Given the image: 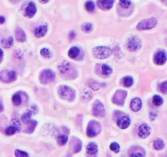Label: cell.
Listing matches in <instances>:
<instances>
[{
	"mask_svg": "<svg viewBox=\"0 0 167 157\" xmlns=\"http://www.w3.org/2000/svg\"><path fill=\"white\" fill-rule=\"evenodd\" d=\"M111 51L110 48L105 46H98L93 49V56L97 59L104 60L110 56Z\"/></svg>",
	"mask_w": 167,
	"mask_h": 157,
	"instance_id": "cell-1",
	"label": "cell"
},
{
	"mask_svg": "<svg viewBox=\"0 0 167 157\" xmlns=\"http://www.w3.org/2000/svg\"><path fill=\"white\" fill-rule=\"evenodd\" d=\"M59 72H60V74L65 76V78L69 79V78H74L72 73H73L74 75H77L76 73H75V70L72 67V64L67 62V61H65L61 64V66L59 67Z\"/></svg>",
	"mask_w": 167,
	"mask_h": 157,
	"instance_id": "cell-2",
	"label": "cell"
},
{
	"mask_svg": "<svg viewBox=\"0 0 167 157\" xmlns=\"http://www.w3.org/2000/svg\"><path fill=\"white\" fill-rule=\"evenodd\" d=\"M59 93L62 99L67 100H73L76 96L75 91L67 86H61L59 89Z\"/></svg>",
	"mask_w": 167,
	"mask_h": 157,
	"instance_id": "cell-3",
	"label": "cell"
},
{
	"mask_svg": "<svg viewBox=\"0 0 167 157\" xmlns=\"http://www.w3.org/2000/svg\"><path fill=\"white\" fill-rule=\"evenodd\" d=\"M101 126L100 124L96 121H91L88 124L86 134L89 137H95L100 133Z\"/></svg>",
	"mask_w": 167,
	"mask_h": 157,
	"instance_id": "cell-4",
	"label": "cell"
},
{
	"mask_svg": "<svg viewBox=\"0 0 167 157\" xmlns=\"http://www.w3.org/2000/svg\"><path fill=\"white\" fill-rule=\"evenodd\" d=\"M157 21L156 19L154 18H151V19H145V20H142L140 21L138 25H137V29L138 30H140V31H144V30H149V29H151L153 27L156 26Z\"/></svg>",
	"mask_w": 167,
	"mask_h": 157,
	"instance_id": "cell-5",
	"label": "cell"
},
{
	"mask_svg": "<svg viewBox=\"0 0 167 157\" xmlns=\"http://www.w3.org/2000/svg\"><path fill=\"white\" fill-rule=\"evenodd\" d=\"M55 77H56V75H55V73L51 70L45 69V70L41 72L39 79H40V82L41 83L48 84V83L52 82L55 80Z\"/></svg>",
	"mask_w": 167,
	"mask_h": 157,
	"instance_id": "cell-6",
	"label": "cell"
},
{
	"mask_svg": "<svg viewBox=\"0 0 167 157\" xmlns=\"http://www.w3.org/2000/svg\"><path fill=\"white\" fill-rule=\"evenodd\" d=\"M17 78V73L14 71H1L0 72V80L5 83H11Z\"/></svg>",
	"mask_w": 167,
	"mask_h": 157,
	"instance_id": "cell-7",
	"label": "cell"
},
{
	"mask_svg": "<svg viewBox=\"0 0 167 157\" xmlns=\"http://www.w3.org/2000/svg\"><path fill=\"white\" fill-rule=\"evenodd\" d=\"M127 96V92L124 91V90H119L116 92V93L114 94L113 98H112V101L119 105V106H123L125 103V99Z\"/></svg>",
	"mask_w": 167,
	"mask_h": 157,
	"instance_id": "cell-8",
	"label": "cell"
},
{
	"mask_svg": "<svg viewBox=\"0 0 167 157\" xmlns=\"http://www.w3.org/2000/svg\"><path fill=\"white\" fill-rule=\"evenodd\" d=\"M93 114L97 117H104V114H105V109L104 105L99 101V100H96L93 104Z\"/></svg>",
	"mask_w": 167,
	"mask_h": 157,
	"instance_id": "cell-9",
	"label": "cell"
},
{
	"mask_svg": "<svg viewBox=\"0 0 167 157\" xmlns=\"http://www.w3.org/2000/svg\"><path fill=\"white\" fill-rule=\"evenodd\" d=\"M21 129V125L18 120H13L12 121V124L7 128V129L5 130V134L7 135H13L14 134H16L17 132H18Z\"/></svg>",
	"mask_w": 167,
	"mask_h": 157,
	"instance_id": "cell-10",
	"label": "cell"
},
{
	"mask_svg": "<svg viewBox=\"0 0 167 157\" xmlns=\"http://www.w3.org/2000/svg\"><path fill=\"white\" fill-rule=\"evenodd\" d=\"M127 46L129 48L130 51H138L141 45H140V40L137 38V37H132L129 41H128V44H127Z\"/></svg>",
	"mask_w": 167,
	"mask_h": 157,
	"instance_id": "cell-11",
	"label": "cell"
},
{
	"mask_svg": "<svg viewBox=\"0 0 167 157\" xmlns=\"http://www.w3.org/2000/svg\"><path fill=\"white\" fill-rule=\"evenodd\" d=\"M154 61L157 65H164L166 61V54L163 51H159L154 56Z\"/></svg>",
	"mask_w": 167,
	"mask_h": 157,
	"instance_id": "cell-12",
	"label": "cell"
},
{
	"mask_svg": "<svg viewBox=\"0 0 167 157\" xmlns=\"http://www.w3.org/2000/svg\"><path fill=\"white\" fill-rule=\"evenodd\" d=\"M150 133H151V128L147 124H142L138 128V135L143 139L148 137Z\"/></svg>",
	"mask_w": 167,
	"mask_h": 157,
	"instance_id": "cell-13",
	"label": "cell"
},
{
	"mask_svg": "<svg viewBox=\"0 0 167 157\" xmlns=\"http://www.w3.org/2000/svg\"><path fill=\"white\" fill-rule=\"evenodd\" d=\"M142 100L139 98H135L131 102V109L134 112H138L141 109Z\"/></svg>",
	"mask_w": 167,
	"mask_h": 157,
	"instance_id": "cell-14",
	"label": "cell"
},
{
	"mask_svg": "<svg viewBox=\"0 0 167 157\" xmlns=\"http://www.w3.org/2000/svg\"><path fill=\"white\" fill-rule=\"evenodd\" d=\"M114 0H98V6L102 9L109 10L113 6Z\"/></svg>",
	"mask_w": 167,
	"mask_h": 157,
	"instance_id": "cell-15",
	"label": "cell"
},
{
	"mask_svg": "<svg viewBox=\"0 0 167 157\" xmlns=\"http://www.w3.org/2000/svg\"><path fill=\"white\" fill-rule=\"evenodd\" d=\"M36 12H37V9H36L35 4L32 3V2H31V3L28 5L27 8L25 9V15H26L27 17H29V18H31V17H33V16L35 15Z\"/></svg>",
	"mask_w": 167,
	"mask_h": 157,
	"instance_id": "cell-16",
	"label": "cell"
},
{
	"mask_svg": "<svg viewBox=\"0 0 167 157\" xmlns=\"http://www.w3.org/2000/svg\"><path fill=\"white\" fill-rule=\"evenodd\" d=\"M47 26L45 25H41V26H38L37 28H36L34 33H35V36L37 38H41V37H44L45 36V34L47 33Z\"/></svg>",
	"mask_w": 167,
	"mask_h": 157,
	"instance_id": "cell-17",
	"label": "cell"
},
{
	"mask_svg": "<svg viewBox=\"0 0 167 157\" xmlns=\"http://www.w3.org/2000/svg\"><path fill=\"white\" fill-rule=\"evenodd\" d=\"M130 119L126 116H124L122 118H120L119 121H118V126L122 128V129H125V128H127L130 125Z\"/></svg>",
	"mask_w": 167,
	"mask_h": 157,
	"instance_id": "cell-18",
	"label": "cell"
},
{
	"mask_svg": "<svg viewBox=\"0 0 167 157\" xmlns=\"http://www.w3.org/2000/svg\"><path fill=\"white\" fill-rule=\"evenodd\" d=\"M86 151H87V154H90V155H93L95 157L96 154L97 153V145L94 142H91V143H89L87 147H86Z\"/></svg>",
	"mask_w": 167,
	"mask_h": 157,
	"instance_id": "cell-19",
	"label": "cell"
},
{
	"mask_svg": "<svg viewBox=\"0 0 167 157\" xmlns=\"http://www.w3.org/2000/svg\"><path fill=\"white\" fill-rule=\"evenodd\" d=\"M15 35H16V38L18 41L19 42H24L26 40V36H25V32L20 29V28H18L16 30V32H15Z\"/></svg>",
	"mask_w": 167,
	"mask_h": 157,
	"instance_id": "cell-20",
	"label": "cell"
},
{
	"mask_svg": "<svg viewBox=\"0 0 167 157\" xmlns=\"http://www.w3.org/2000/svg\"><path fill=\"white\" fill-rule=\"evenodd\" d=\"M79 53H80L79 48L74 46V47H72V48L70 49V51H69V52H68V55H69L72 59H77V57H78Z\"/></svg>",
	"mask_w": 167,
	"mask_h": 157,
	"instance_id": "cell-21",
	"label": "cell"
},
{
	"mask_svg": "<svg viewBox=\"0 0 167 157\" xmlns=\"http://www.w3.org/2000/svg\"><path fill=\"white\" fill-rule=\"evenodd\" d=\"M2 43V45L5 47V48H10L11 46H12V44H13V38L12 37H9L8 38H5L1 41Z\"/></svg>",
	"mask_w": 167,
	"mask_h": 157,
	"instance_id": "cell-22",
	"label": "cell"
},
{
	"mask_svg": "<svg viewBox=\"0 0 167 157\" xmlns=\"http://www.w3.org/2000/svg\"><path fill=\"white\" fill-rule=\"evenodd\" d=\"M153 147L156 150H161L164 147V142L162 140L157 139L153 142Z\"/></svg>",
	"mask_w": 167,
	"mask_h": 157,
	"instance_id": "cell-23",
	"label": "cell"
},
{
	"mask_svg": "<svg viewBox=\"0 0 167 157\" xmlns=\"http://www.w3.org/2000/svg\"><path fill=\"white\" fill-rule=\"evenodd\" d=\"M133 84V79L132 77H125L123 80V85L126 87H130Z\"/></svg>",
	"mask_w": 167,
	"mask_h": 157,
	"instance_id": "cell-24",
	"label": "cell"
},
{
	"mask_svg": "<svg viewBox=\"0 0 167 157\" xmlns=\"http://www.w3.org/2000/svg\"><path fill=\"white\" fill-rule=\"evenodd\" d=\"M12 102L14 105H16V106H19V105L21 104L22 99H21V97L18 93H16L12 96Z\"/></svg>",
	"mask_w": 167,
	"mask_h": 157,
	"instance_id": "cell-25",
	"label": "cell"
},
{
	"mask_svg": "<svg viewBox=\"0 0 167 157\" xmlns=\"http://www.w3.org/2000/svg\"><path fill=\"white\" fill-rule=\"evenodd\" d=\"M67 141H68V137L66 135H59L58 137V143L59 146H63L66 144Z\"/></svg>",
	"mask_w": 167,
	"mask_h": 157,
	"instance_id": "cell-26",
	"label": "cell"
},
{
	"mask_svg": "<svg viewBox=\"0 0 167 157\" xmlns=\"http://www.w3.org/2000/svg\"><path fill=\"white\" fill-rule=\"evenodd\" d=\"M111 72H112V70H111V68L108 65L106 64L102 65V73L104 75H109Z\"/></svg>",
	"mask_w": 167,
	"mask_h": 157,
	"instance_id": "cell-27",
	"label": "cell"
},
{
	"mask_svg": "<svg viewBox=\"0 0 167 157\" xmlns=\"http://www.w3.org/2000/svg\"><path fill=\"white\" fill-rule=\"evenodd\" d=\"M152 101H153V104L155 105V106H157V107H158V106H160V105L163 104V99L160 96H158V95H155L153 97Z\"/></svg>",
	"mask_w": 167,
	"mask_h": 157,
	"instance_id": "cell-28",
	"label": "cell"
},
{
	"mask_svg": "<svg viewBox=\"0 0 167 157\" xmlns=\"http://www.w3.org/2000/svg\"><path fill=\"white\" fill-rule=\"evenodd\" d=\"M40 54L44 57V58H50L51 56V52L49 49L47 48H43L40 51Z\"/></svg>",
	"mask_w": 167,
	"mask_h": 157,
	"instance_id": "cell-29",
	"label": "cell"
},
{
	"mask_svg": "<svg viewBox=\"0 0 167 157\" xmlns=\"http://www.w3.org/2000/svg\"><path fill=\"white\" fill-rule=\"evenodd\" d=\"M77 141H75V145L73 146V152L74 153H78L81 150V147H82V143L81 141L78 140V139H76Z\"/></svg>",
	"mask_w": 167,
	"mask_h": 157,
	"instance_id": "cell-30",
	"label": "cell"
},
{
	"mask_svg": "<svg viewBox=\"0 0 167 157\" xmlns=\"http://www.w3.org/2000/svg\"><path fill=\"white\" fill-rule=\"evenodd\" d=\"M15 156L16 157H29V154L25 151H21L19 149H17V150H15Z\"/></svg>",
	"mask_w": 167,
	"mask_h": 157,
	"instance_id": "cell-31",
	"label": "cell"
},
{
	"mask_svg": "<svg viewBox=\"0 0 167 157\" xmlns=\"http://www.w3.org/2000/svg\"><path fill=\"white\" fill-rule=\"evenodd\" d=\"M110 150H112V151L115 152V153H119V150H120V146H119L117 142H113V143L110 144Z\"/></svg>",
	"mask_w": 167,
	"mask_h": 157,
	"instance_id": "cell-32",
	"label": "cell"
},
{
	"mask_svg": "<svg viewBox=\"0 0 167 157\" xmlns=\"http://www.w3.org/2000/svg\"><path fill=\"white\" fill-rule=\"evenodd\" d=\"M94 8H95V6H94L93 2L88 1V2L85 4V9H86L89 12H92L94 11Z\"/></svg>",
	"mask_w": 167,
	"mask_h": 157,
	"instance_id": "cell-33",
	"label": "cell"
},
{
	"mask_svg": "<svg viewBox=\"0 0 167 157\" xmlns=\"http://www.w3.org/2000/svg\"><path fill=\"white\" fill-rule=\"evenodd\" d=\"M119 4L123 8H128L131 5V0H120Z\"/></svg>",
	"mask_w": 167,
	"mask_h": 157,
	"instance_id": "cell-34",
	"label": "cell"
},
{
	"mask_svg": "<svg viewBox=\"0 0 167 157\" xmlns=\"http://www.w3.org/2000/svg\"><path fill=\"white\" fill-rule=\"evenodd\" d=\"M82 29H83V31H85L86 32H89L92 30V25L90 23H86L84 25H82Z\"/></svg>",
	"mask_w": 167,
	"mask_h": 157,
	"instance_id": "cell-35",
	"label": "cell"
},
{
	"mask_svg": "<svg viewBox=\"0 0 167 157\" xmlns=\"http://www.w3.org/2000/svg\"><path fill=\"white\" fill-rule=\"evenodd\" d=\"M31 116V111L28 112V113H26V114H25L22 116V121H23V122H24V123H26V122L30 120Z\"/></svg>",
	"mask_w": 167,
	"mask_h": 157,
	"instance_id": "cell-36",
	"label": "cell"
},
{
	"mask_svg": "<svg viewBox=\"0 0 167 157\" xmlns=\"http://www.w3.org/2000/svg\"><path fill=\"white\" fill-rule=\"evenodd\" d=\"M160 90L162 91L163 93H166V92H167V82H166V81H164V83L161 84V86H160Z\"/></svg>",
	"mask_w": 167,
	"mask_h": 157,
	"instance_id": "cell-37",
	"label": "cell"
},
{
	"mask_svg": "<svg viewBox=\"0 0 167 157\" xmlns=\"http://www.w3.org/2000/svg\"><path fill=\"white\" fill-rule=\"evenodd\" d=\"M130 157H144V154L141 153H136V154H131Z\"/></svg>",
	"mask_w": 167,
	"mask_h": 157,
	"instance_id": "cell-38",
	"label": "cell"
},
{
	"mask_svg": "<svg viewBox=\"0 0 167 157\" xmlns=\"http://www.w3.org/2000/svg\"><path fill=\"white\" fill-rule=\"evenodd\" d=\"M5 21V19L4 16H0V24H4Z\"/></svg>",
	"mask_w": 167,
	"mask_h": 157,
	"instance_id": "cell-39",
	"label": "cell"
},
{
	"mask_svg": "<svg viewBox=\"0 0 167 157\" xmlns=\"http://www.w3.org/2000/svg\"><path fill=\"white\" fill-rule=\"evenodd\" d=\"M3 56H4V53H3V51L0 49V62L3 60Z\"/></svg>",
	"mask_w": 167,
	"mask_h": 157,
	"instance_id": "cell-40",
	"label": "cell"
},
{
	"mask_svg": "<svg viewBox=\"0 0 167 157\" xmlns=\"http://www.w3.org/2000/svg\"><path fill=\"white\" fill-rule=\"evenodd\" d=\"M3 109H4V107H3V105L0 103V112H2L3 111Z\"/></svg>",
	"mask_w": 167,
	"mask_h": 157,
	"instance_id": "cell-41",
	"label": "cell"
},
{
	"mask_svg": "<svg viewBox=\"0 0 167 157\" xmlns=\"http://www.w3.org/2000/svg\"><path fill=\"white\" fill-rule=\"evenodd\" d=\"M39 1H40L41 3H47L49 0H39Z\"/></svg>",
	"mask_w": 167,
	"mask_h": 157,
	"instance_id": "cell-42",
	"label": "cell"
},
{
	"mask_svg": "<svg viewBox=\"0 0 167 157\" xmlns=\"http://www.w3.org/2000/svg\"><path fill=\"white\" fill-rule=\"evenodd\" d=\"M12 1H13V2H18V0H12Z\"/></svg>",
	"mask_w": 167,
	"mask_h": 157,
	"instance_id": "cell-43",
	"label": "cell"
}]
</instances>
